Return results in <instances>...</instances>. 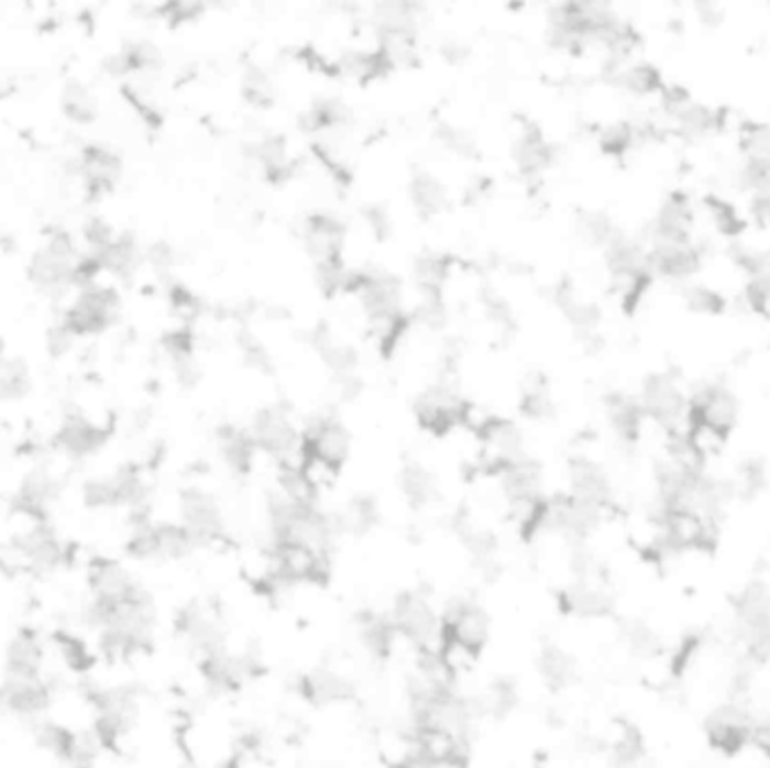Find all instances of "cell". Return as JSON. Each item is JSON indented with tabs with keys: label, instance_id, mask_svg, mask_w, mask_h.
I'll use <instances>...</instances> for the list:
<instances>
[{
	"label": "cell",
	"instance_id": "obj_46",
	"mask_svg": "<svg viewBox=\"0 0 770 768\" xmlns=\"http://www.w3.org/2000/svg\"><path fill=\"white\" fill-rule=\"evenodd\" d=\"M613 79L615 84H619L622 88H627L631 92H653V90H662V77L660 73L651 66V64H617L610 66Z\"/></svg>",
	"mask_w": 770,
	"mask_h": 768
},
{
	"label": "cell",
	"instance_id": "obj_41",
	"mask_svg": "<svg viewBox=\"0 0 770 768\" xmlns=\"http://www.w3.org/2000/svg\"><path fill=\"white\" fill-rule=\"evenodd\" d=\"M669 118L673 120V124H676L679 133L688 138L705 135L710 131L721 129V124H724V113L707 105H698L692 98L685 105H681L676 111H671Z\"/></svg>",
	"mask_w": 770,
	"mask_h": 768
},
{
	"label": "cell",
	"instance_id": "obj_20",
	"mask_svg": "<svg viewBox=\"0 0 770 768\" xmlns=\"http://www.w3.org/2000/svg\"><path fill=\"white\" fill-rule=\"evenodd\" d=\"M176 632L189 651L199 660L210 658L226 649V632L221 622L201 604L191 602L176 615Z\"/></svg>",
	"mask_w": 770,
	"mask_h": 768
},
{
	"label": "cell",
	"instance_id": "obj_35",
	"mask_svg": "<svg viewBox=\"0 0 770 768\" xmlns=\"http://www.w3.org/2000/svg\"><path fill=\"white\" fill-rule=\"evenodd\" d=\"M45 658V647L34 629H19L6 651V674L38 677Z\"/></svg>",
	"mask_w": 770,
	"mask_h": 768
},
{
	"label": "cell",
	"instance_id": "obj_27",
	"mask_svg": "<svg viewBox=\"0 0 770 768\" xmlns=\"http://www.w3.org/2000/svg\"><path fill=\"white\" fill-rule=\"evenodd\" d=\"M298 692L311 705L329 707L350 701L354 696V685L341 671H336L327 665H318L309 669L307 674H300Z\"/></svg>",
	"mask_w": 770,
	"mask_h": 768
},
{
	"label": "cell",
	"instance_id": "obj_19",
	"mask_svg": "<svg viewBox=\"0 0 770 768\" xmlns=\"http://www.w3.org/2000/svg\"><path fill=\"white\" fill-rule=\"evenodd\" d=\"M201 671L208 688L217 694H230L239 688H244L251 679H255L262 671V656L260 651H244V654H230L228 649L204 658Z\"/></svg>",
	"mask_w": 770,
	"mask_h": 768
},
{
	"label": "cell",
	"instance_id": "obj_40",
	"mask_svg": "<svg viewBox=\"0 0 770 768\" xmlns=\"http://www.w3.org/2000/svg\"><path fill=\"white\" fill-rule=\"evenodd\" d=\"M255 453H257V447H255L251 430H242V428H234V426L221 428L219 456L232 473H242V475L249 473L253 467Z\"/></svg>",
	"mask_w": 770,
	"mask_h": 768
},
{
	"label": "cell",
	"instance_id": "obj_62",
	"mask_svg": "<svg viewBox=\"0 0 770 768\" xmlns=\"http://www.w3.org/2000/svg\"><path fill=\"white\" fill-rule=\"evenodd\" d=\"M331 768H333V766H331Z\"/></svg>",
	"mask_w": 770,
	"mask_h": 768
},
{
	"label": "cell",
	"instance_id": "obj_52",
	"mask_svg": "<svg viewBox=\"0 0 770 768\" xmlns=\"http://www.w3.org/2000/svg\"><path fill=\"white\" fill-rule=\"evenodd\" d=\"M36 742L43 750L51 753L59 764H66L75 748H77V742H79V735L70 733L68 728L59 726V724H53V722H45L36 728Z\"/></svg>",
	"mask_w": 770,
	"mask_h": 768
},
{
	"label": "cell",
	"instance_id": "obj_44",
	"mask_svg": "<svg viewBox=\"0 0 770 768\" xmlns=\"http://www.w3.org/2000/svg\"><path fill=\"white\" fill-rule=\"evenodd\" d=\"M410 199H413L415 208L426 217L442 212L447 208V201H449L444 185L428 172H419L410 180Z\"/></svg>",
	"mask_w": 770,
	"mask_h": 768
},
{
	"label": "cell",
	"instance_id": "obj_39",
	"mask_svg": "<svg viewBox=\"0 0 770 768\" xmlns=\"http://www.w3.org/2000/svg\"><path fill=\"white\" fill-rule=\"evenodd\" d=\"M399 490L406 503L415 509H424L440 498V483L436 473L419 462H406L399 473Z\"/></svg>",
	"mask_w": 770,
	"mask_h": 768
},
{
	"label": "cell",
	"instance_id": "obj_60",
	"mask_svg": "<svg viewBox=\"0 0 770 768\" xmlns=\"http://www.w3.org/2000/svg\"><path fill=\"white\" fill-rule=\"evenodd\" d=\"M59 647H62V656L66 658V662L77 669V671H84L86 667H90V654L86 651V647L73 638V636H62L59 638Z\"/></svg>",
	"mask_w": 770,
	"mask_h": 768
},
{
	"label": "cell",
	"instance_id": "obj_16",
	"mask_svg": "<svg viewBox=\"0 0 770 768\" xmlns=\"http://www.w3.org/2000/svg\"><path fill=\"white\" fill-rule=\"evenodd\" d=\"M180 527L189 535V539L201 546H210L226 535V518L217 498L199 487H189L180 494L178 501Z\"/></svg>",
	"mask_w": 770,
	"mask_h": 768
},
{
	"label": "cell",
	"instance_id": "obj_28",
	"mask_svg": "<svg viewBox=\"0 0 770 768\" xmlns=\"http://www.w3.org/2000/svg\"><path fill=\"white\" fill-rule=\"evenodd\" d=\"M647 262L651 273L685 282L701 268L703 251L692 244V239L690 242H653L647 251Z\"/></svg>",
	"mask_w": 770,
	"mask_h": 768
},
{
	"label": "cell",
	"instance_id": "obj_6",
	"mask_svg": "<svg viewBox=\"0 0 770 768\" xmlns=\"http://www.w3.org/2000/svg\"><path fill=\"white\" fill-rule=\"evenodd\" d=\"M331 578V555L300 546H271L264 586L271 591L296 584H327Z\"/></svg>",
	"mask_w": 770,
	"mask_h": 768
},
{
	"label": "cell",
	"instance_id": "obj_47",
	"mask_svg": "<svg viewBox=\"0 0 770 768\" xmlns=\"http://www.w3.org/2000/svg\"><path fill=\"white\" fill-rule=\"evenodd\" d=\"M32 391L30 367L23 359L0 354V397L23 399Z\"/></svg>",
	"mask_w": 770,
	"mask_h": 768
},
{
	"label": "cell",
	"instance_id": "obj_26",
	"mask_svg": "<svg viewBox=\"0 0 770 768\" xmlns=\"http://www.w3.org/2000/svg\"><path fill=\"white\" fill-rule=\"evenodd\" d=\"M503 494L509 507L535 505L541 503L543 496V471L532 458H522L512 462L498 471Z\"/></svg>",
	"mask_w": 770,
	"mask_h": 768
},
{
	"label": "cell",
	"instance_id": "obj_2",
	"mask_svg": "<svg viewBox=\"0 0 770 768\" xmlns=\"http://www.w3.org/2000/svg\"><path fill=\"white\" fill-rule=\"evenodd\" d=\"M735 636L744 647V658L761 662L770 658V589L755 580L733 597Z\"/></svg>",
	"mask_w": 770,
	"mask_h": 768
},
{
	"label": "cell",
	"instance_id": "obj_3",
	"mask_svg": "<svg viewBox=\"0 0 770 768\" xmlns=\"http://www.w3.org/2000/svg\"><path fill=\"white\" fill-rule=\"evenodd\" d=\"M84 253L77 251L73 237L64 230L47 234L45 244L30 260V279L45 294H66L70 286L79 282V266Z\"/></svg>",
	"mask_w": 770,
	"mask_h": 768
},
{
	"label": "cell",
	"instance_id": "obj_15",
	"mask_svg": "<svg viewBox=\"0 0 770 768\" xmlns=\"http://www.w3.org/2000/svg\"><path fill=\"white\" fill-rule=\"evenodd\" d=\"M757 718L752 712L739 703V701H728L716 705L703 722V733L707 744L724 753V755H739L746 746L752 744V731H755Z\"/></svg>",
	"mask_w": 770,
	"mask_h": 768
},
{
	"label": "cell",
	"instance_id": "obj_31",
	"mask_svg": "<svg viewBox=\"0 0 770 768\" xmlns=\"http://www.w3.org/2000/svg\"><path fill=\"white\" fill-rule=\"evenodd\" d=\"M302 242L316 264L339 260L345 242V226L329 215H314L302 228Z\"/></svg>",
	"mask_w": 770,
	"mask_h": 768
},
{
	"label": "cell",
	"instance_id": "obj_59",
	"mask_svg": "<svg viewBox=\"0 0 770 768\" xmlns=\"http://www.w3.org/2000/svg\"><path fill=\"white\" fill-rule=\"evenodd\" d=\"M705 206H707V210H710V215L721 232L737 234L741 230V217L733 204L724 201L721 197H707Z\"/></svg>",
	"mask_w": 770,
	"mask_h": 768
},
{
	"label": "cell",
	"instance_id": "obj_21",
	"mask_svg": "<svg viewBox=\"0 0 770 768\" xmlns=\"http://www.w3.org/2000/svg\"><path fill=\"white\" fill-rule=\"evenodd\" d=\"M14 548L21 563L34 572H53L68 559L64 541L47 520H36L25 535L16 539Z\"/></svg>",
	"mask_w": 770,
	"mask_h": 768
},
{
	"label": "cell",
	"instance_id": "obj_50",
	"mask_svg": "<svg viewBox=\"0 0 770 768\" xmlns=\"http://www.w3.org/2000/svg\"><path fill=\"white\" fill-rule=\"evenodd\" d=\"M766 485H768V469L759 458L744 460L737 467L735 478L730 480L733 494L739 498H746V501L757 498L766 490Z\"/></svg>",
	"mask_w": 770,
	"mask_h": 768
},
{
	"label": "cell",
	"instance_id": "obj_23",
	"mask_svg": "<svg viewBox=\"0 0 770 768\" xmlns=\"http://www.w3.org/2000/svg\"><path fill=\"white\" fill-rule=\"evenodd\" d=\"M75 174L84 180L90 197H102L116 187L122 176V158L102 145H88L75 158Z\"/></svg>",
	"mask_w": 770,
	"mask_h": 768
},
{
	"label": "cell",
	"instance_id": "obj_51",
	"mask_svg": "<svg viewBox=\"0 0 770 768\" xmlns=\"http://www.w3.org/2000/svg\"><path fill=\"white\" fill-rule=\"evenodd\" d=\"M62 107L64 113L68 116V120L77 122V124H88L98 116V100H95V95L90 92V88H86L79 81H70L62 95Z\"/></svg>",
	"mask_w": 770,
	"mask_h": 768
},
{
	"label": "cell",
	"instance_id": "obj_38",
	"mask_svg": "<svg viewBox=\"0 0 770 768\" xmlns=\"http://www.w3.org/2000/svg\"><path fill=\"white\" fill-rule=\"evenodd\" d=\"M606 417L610 428L615 430V436L624 445L638 442L642 434V424L647 419L640 402L627 395H610L606 399Z\"/></svg>",
	"mask_w": 770,
	"mask_h": 768
},
{
	"label": "cell",
	"instance_id": "obj_36",
	"mask_svg": "<svg viewBox=\"0 0 770 768\" xmlns=\"http://www.w3.org/2000/svg\"><path fill=\"white\" fill-rule=\"evenodd\" d=\"M514 161L522 176L537 178L541 176L550 163L554 161V150L546 135L537 127H525L520 135L516 138L514 145Z\"/></svg>",
	"mask_w": 770,
	"mask_h": 768
},
{
	"label": "cell",
	"instance_id": "obj_57",
	"mask_svg": "<svg viewBox=\"0 0 770 768\" xmlns=\"http://www.w3.org/2000/svg\"><path fill=\"white\" fill-rule=\"evenodd\" d=\"M244 95H246L249 102H253L257 107L271 105L275 98V84H273L271 75L260 66H251L244 73Z\"/></svg>",
	"mask_w": 770,
	"mask_h": 768
},
{
	"label": "cell",
	"instance_id": "obj_14",
	"mask_svg": "<svg viewBox=\"0 0 770 768\" xmlns=\"http://www.w3.org/2000/svg\"><path fill=\"white\" fill-rule=\"evenodd\" d=\"M147 498V483L133 467H122L111 475L95 478L84 485V503L92 509L129 507L133 514H144Z\"/></svg>",
	"mask_w": 770,
	"mask_h": 768
},
{
	"label": "cell",
	"instance_id": "obj_10",
	"mask_svg": "<svg viewBox=\"0 0 770 768\" xmlns=\"http://www.w3.org/2000/svg\"><path fill=\"white\" fill-rule=\"evenodd\" d=\"M92 707L95 739L105 748H113L135 726L140 714V699L133 688H109L92 694Z\"/></svg>",
	"mask_w": 770,
	"mask_h": 768
},
{
	"label": "cell",
	"instance_id": "obj_25",
	"mask_svg": "<svg viewBox=\"0 0 770 768\" xmlns=\"http://www.w3.org/2000/svg\"><path fill=\"white\" fill-rule=\"evenodd\" d=\"M559 606L572 617L602 619L615 613V597L597 580H574L559 593Z\"/></svg>",
	"mask_w": 770,
	"mask_h": 768
},
{
	"label": "cell",
	"instance_id": "obj_13",
	"mask_svg": "<svg viewBox=\"0 0 770 768\" xmlns=\"http://www.w3.org/2000/svg\"><path fill=\"white\" fill-rule=\"evenodd\" d=\"M602 516H604L602 509L576 501L570 494H559V496L546 498L543 516H541V533L559 535L570 546L586 544L588 537L597 530V525L602 523Z\"/></svg>",
	"mask_w": 770,
	"mask_h": 768
},
{
	"label": "cell",
	"instance_id": "obj_56",
	"mask_svg": "<svg viewBox=\"0 0 770 768\" xmlns=\"http://www.w3.org/2000/svg\"><path fill=\"white\" fill-rule=\"evenodd\" d=\"M703 645H705L703 634H698V632L685 634V636L681 638L679 647L673 649V654H671V658H669V674H671L673 679L685 677V671H688L690 665L696 660V656L701 654Z\"/></svg>",
	"mask_w": 770,
	"mask_h": 768
},
{
	"label": "cell",
	"instance_id": "obj_32",
	"mask_svg": "<svg viewBox=\"0 0 770 768\" xmlns=\"http://www.w3.org/2000/svg\"><path fill=\"white\" fill-rule=\"evenodd\" d=\"M694 226V208L688 195L673 191L669 195L656 219H653V242H690V232Z\"/></svg>",
	"mask_w": 770,
	"mask_h": 768
},
{
	"label": "cell",
	"instance_id": "obj_45",
	"mask_svg": "<svg viewBox=\"0 0 770 768\" xmlns=\"http://www.w3.org/2000/svg\"><path fill=\"white\" fill-rule=\"evenodd\" d=\"M619 636L624 645L631 649V654L640 658H656L664 651L662 638L645 619H624L619 624Z\"/></svg>",
	"mask_w": 770,
	"mask_h": 768
},
{
	"label": "cell",
	"instance_id": "obj_37",
	"mask_svg": "<svg viewBox=\"0 0 770 768\" xmlns=\"http://www.w3.org/2000/svg\"><path fill=\"white\" fill-rule=\"evenodd\" d=\"M537 671L541 681L546 683V688H550L552 692L572 688L576 683V677H580V669H576V660L572 658V654H568L563 647L554 643H546L539 649Z\"/></svg>",
	"mask_w": 770,
	"mask_h": 768
},
{
	"label": "cell",
	"instance_id": "obj_54",
	"mask_svg": "<svg viewBox=\"0 0 770 768\" xmlns=\"http://www.w3.org/2000/svg\"><path fill=\"white\" fill-rule=\"evenodd\" d=\"M522 413L535 419H548L554 415V404L546 378H529L522 393Z\"/></svg>",
	"mask_w": 770,
	"mask_h": 768
},
{
	"label": "cell",
	"instance_id": "obj_4",
	"mask_svg": "<svg viewBox=\"0 0 770 768\" xmlns=\"http://www.w3.org/2000/svg\"><path fill=\"white\" fill-rule=\"evenodd\" d=\"M388 615L397 636L406 638L417 651H440L444 643L442 615L424 591L399 593Z\"/></svg>",
	"mask_w": 770,
	"mask_h": 768
},
{
	"label": "cell",
	"instance_id": "obj_58",
	"mask_svg": "<svg viewBox=\"0 0 770 768\" xmlns=\"http://www.w3.org/2000/svg\"><path fill=\"white\" fill-rule=\"evenodd\" d=\"M685 303L690 305L692 311L698 314H721L726 307L724 296L714 292L707 284H685Z\"/></svg>",
	"mask_w": 770,
	"mask_h": 768
},
{
	"label": "cell",
	"instance_id": "obj_22",
	"mask_svg": "<svg viewBox=\"0 0 770 768\" xmlns=\"http://www.w3.org/2000/svg\"><path fill=\"white\" fill-rule=\"evenodd\" d=\"M53 703V688L41 674L16 677L6 674L0 681V705L21 718H36Z\"/></svg>",
	"mask_w": 770,
	"mask_h": 768
},
{
	"label": "cell",
	"instance_id": "obj_24",
	"mask_svg": "<svg viewBox=\"0 0 770 768\" xmlns=\"http://www.w3.org/2000/svg\"><path fill=\"white\" fill-rule=\"evenodd\" d=\"M568 485L570 496L588 503L602 512L613 505V485L608 473L591 458L576 456L568 462Z\"/></svg>",
	"mask_w": 770,
	"mask_h": 768
},
{
	"label": "cell",
	"instance_id": "obj_48",
	"mask_svg": "<svg viewBox=\"0 0 770 768\" xmlns=\"http://www.w3.org/2000/svg\"><path fill=\"white\" fill-rule=\"evenodd\" d=\"M647 744L645 737L640 733V728L636 726H624V731L619 733L617 742L610 748V761L615 768H636L642 761H647Z\"/></svg>",
	"mask_w": 770,
	"mask_h": 768
},
{
	"label": "cell",
	"instance_id": "obj_12",
	"mask_svg": "<svg viewBox=\"0 0 770 768\" xmlns=\"http://www.w3.org/2000/svg\"><path fill=\"white\" fill-rule=\"evenodd\" d=\"M120 314V296L111 286L90 282L81 286L75 303L62 318V325L79 339V336H92L105 331Z\"/></svg>",
	"mask_w": 770,
	"mask_h": 768
},
{
	"label": "cell",
	"instance_id": "obj_29",
	"mask_svg": "<svg viewBox=\"0 0 770 768\" xmlns=\"http://www.w3.org/2000/svg\"><path fill=\"white\" fill-rule=\"evenodd\" d=\"M109 442V430L86 419L84 415H68L59 426L55 445L75 460H84L98 453Z\"/></svg>",
	"mask_w": 770,
	"mask_h": 768
},
{
	"label": "cell",
	"instance_id": "obj_49",
	"mask_svg": "<svg viewBox=\"0 0 770 768\" xmlns=\"http://www.w3.org/2000/svg\"><path fill=\"white\" fill-rule=\"evenodd\" d=\"M451 273V262L436 253H424L415 262V279L421 294H442V286Z\"/></svg>",
	"mask_w": 770,
	"mask_h": 768
},
{
	"label": "cell",
	"instance_id": "obj_42",
	"mask_svg": "<svg viewBox=\"0 0 770 768\" xmlns=\"http://www.w3.org/2000/svg\"><path fill=\"white\" fill-rule=\"evenodd\" d=\"M336 516H339L343 535L363 537L378 525L381 509L370 494H356L354 498L348 501L343 512H336Z\"/></svg>",
	"mask_w": 770,
	"mask_h": 768
},
{
	"label": "cell",
	"instance_id": "obj_55",
	"mask_svg": "<svg viewBox=\"0 0 770 768\" xmlns=\"http://www.w3.org/2000/svg\"><path fill=\"white\" fill-rule=\"evenodd\" d=\"M580 232L584 239H588L591 244L597 246H610L615 239L622 234L613 219L604 212H586L580 217Z\"/></svg>",
	"mask_w": 770,
	"mask_h": 768
},
{
	"label": "cell",
	"instance_id": "obj_8",
	"mask_svg": "<svg viewBox=\"0 0 770 768\" xmlns=\"http://www.w3.org/2000/svg\"><path fill=\"white\" fill-rule=\"evenodd\" d=\"M739 419L735 393L718 381H705L688 397V428H703L718 440H726Z\"/></svg>",
	"mask_w": 770,
	"mask_h": 768
},
{
	"label": "cell",
	"instance_id": "obj_43",
	"mask_svg": "<svg viewBox=\"0 0 770 768\" xmlns=\"http://www.w3.org/2000/svg\"><path fill=\"white\" fill-rule=\"evenodd\" d=\"M480 707H483L485 716L494 718H507L512 712H516L520 703V690L518 683L512 677H496L483 696H477Z\"/></svg>",
	"mask_w": 770,
	"mask_h": 768
},
{
	"label": "cell",
	"instance_id": "obj_30",
	"mask_svg": "<svg viewBox=\"0 0 770 768\" xmlns=\"http://www.w3.org/2000/svg\"><path fill=\"white\" fill-rule=\"evenodd\" d=\"M86 580L90 589V600L98 602H118L133 595L140 589L133 574L113 559H95L88 566Z\"/></svg>",
	"mask_w": 770,
	"mask_h": 768
},
{
	"label": "cell",
	"instance_id": "obj_17",
	"mask_svg": "<svg viewBox=\"0 0 770 768\" xmlns=\"http://www.w3.org/2000/svg\"><path fill=\"white\" fill-rule=\"evenodd\" d=\"M305 458L339 471L352 451L348 426L336 415H316L302 430Z\"/></svg>",
	"mask_w": 770,
	"mask_h": 768
},
{
	"label": "cell",
	"instance_id": "obj_1",
	"mask_svg": "<svg viewBox=\"0 0 770 768\" xmlns=\"http://www.w3.org/2000/svg\"><path fill=\"white\" fill-rule=\"evenodd\" d=\"M86 622L98 632L102 649L113 658H127L150 649L156 636V602L147 589L118 602L90 600Z\"/></svg>",
	"mask_w": 770,
	"mask_h": 768
},
{
	"label": "cell",
	"instance_id": "obj_5",
	"mask_svg": "<svg viewBox=\"0 0 770 768\" xmlns=\"http://www.w3.org/2000/svg\"><path fill=\"white\" fill-rule=\"evenodd\" d=\"M197 550L180 523H154L147 514H135L127 552L138 561H180Z\"/></svg>",
	"mask_w": 770,
	"mask_h": 768
},
{
	"label": "cell",
	"instance_id": "obj_18",
	"mask_svg": "<svg viewBox=\"0 0 770 768\" xmlns=\"http://www.w3.org/2000/svg\"><path fill=\"white\" fill-rule=\"evenodd\" d=\"M451 530L464 546L473 570L485 582H496L503 572L501 555H498V539L487 530V527L477 525L466 512H455L451 518Z\"/></svg>",
	"mask_w": 770,
	"mask_h": 768
},
{
	"label": "cell",
	"instance_id": "obj_61",
	"mask_svg": "<svg viewBox=\"0 0 770 768\" xmlns=\"http://www.w3.org/2000/svg\"><path fill=\"white\" fill-rule=\"evenodd\" d=\"M759 753L770 757V714L763 718H757L755 731H752V744Z\"/></svg>",
	"mask_w": 770,
	"mask_h": 768
},
{
	"label": "cell",
	"instance_id": "obj_33",
	"mask_svg": "<svg viewBox=\"0 0 770 768\" xmlns=\"http://www.w3.org/2000/svg\"><path fill=\"white\" fill-rule=\"evenodd\" d=\"M59 498V483L57 478L47 471H32L16 492L14 505L21 514L30 516L34 523L36 520H47V512Z\"/></svg>",
	"mask_w": 770,
	"mask_h": 768
},
{
	"label": "cell",
	"instance_id": "obj_11",
	"mask_svg": "<svg viewBox=\"0 0 770 768\" xmlns=\"http://www.w3.org/2000/svg\"><path fill=\"white\" fill-rule=\"evenodd\" d=\"M645 417L660 424L667 436L688 430V397L681 391L679 378L669 372H658L645 378L638 397Z\"/></svg>",
	"mask_w": 770,
	"mask_h": 768
},
{
	"label": "cell",
	"instance_id": "obj_53",
	"mask_svg": "<svg viewBox=\"0 0 770 768\" xmlns=\"http://www.w3.org/2000/svg\"><path fill=\"white\" fill-rule=\"evenodd\" d=\"M741 150L748 167H768L770 165V127L746 124L741 129Z\"/></svg>",
	"mask_w": 770,
	"mask_h": 768
},
{
	"label": "cell",
	"instance_id": "obj_9",
	"mask_svg": "<svg viewBox=\"0 0 770 768\" xmlns=\"http://www.w3.org/2000/svg\"><path fill=\"white\" fill-rule=\"evenodd\" d=\"M444 640H451L471 654H480L492 636V617L487 608L469 595H453L444 602L442 611Z\"/></svg>",
	"mask_w": 770,
	"mask_h": 768
},
{
	"label": "cell",
	"instance_id": "obj_7",
	"mask_svg": "<svg viewBox=\"0 0 770 768\" xmlns=\"http://www.w3.org/2000/svg\"><path fill=\"white\" fill-rule=\"evenodd\" d=\"M251 436L257 451L271 456L277 467H296L305 462V438L296 428L292 415L282 406H268L253 419Z\"/></svg>",
	"mask_w": 770,
	"mask_h": 768
},
{
	"label": "cell",
	"instance_id": "obj_34",
	"mask_svg": "<svg viewBox=\"0 0 770 768\" xmlns=\"http://www.w3.org/2000/svg\"><path fill=\"white\" fill-rule=\"evenodd\" d=\"M354 629H356V638H359L361 647L374 660H385L391 656L397 632H395V624H393L388 613L383 615V613L370 611V608L359 611L354 615Z\"/></svg>",
	"mask_w": 770,
	"mask_h": 768
}]
</instances>
